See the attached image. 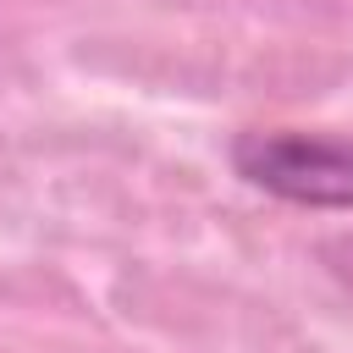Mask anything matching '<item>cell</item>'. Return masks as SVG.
Returning <instances> with one entry per match:
<instances>
[{"mask_svg": "<svg viewBox=\"0 0 353 353\" xmlns=\"http://www.w3.org/2000/svg\"><path fill=\"white\" fill-rule=\"evenodd\" d=\"M232 165L248 188L276 193L309 210H353V138L331 132H243L232 143Z\"/></svg>", "mask_w": 353, "mask_h": 353, "instance_id": "6da1fadb", "label": "cell"}]
</instances>
